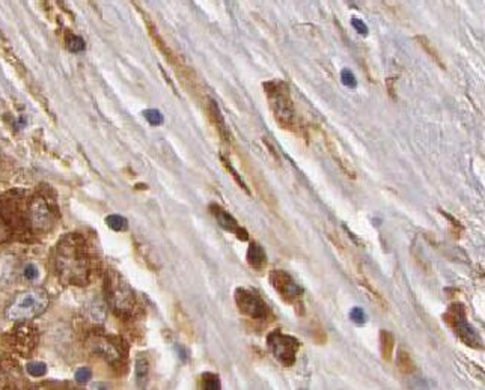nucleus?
Returning a JSON list of instances; mask_svg holds the SVG:
<instances>
[{
	"instance_id": "f03ea898",
	"label": "nucleus",
	"mask_w": 485,
	"mask_h": 390,
	"mask_svg": "<svg viewBox=\"0 0 485 390\" xmlns=\"http://www.w3.org/2000/svg\"><path fill=\"white\" fill-rule=\"evenodd\" d=\"M263 87L267 94V100L276 122L282 128L294 131L297 128V116H296V109H294V103L289 95L288 84L282 80H273V82H265Z\"/></svg>"
},
{
	"instance_id": "f257e3e1",
	"label": "nucleus",
	"mask_w": 485,
	"mask_h": 390,
	"mask_svg": "<svg viewBox=\"0 0 485 390\" xmlns=\"http://www.w3.org/2000/svg\"><path fill=\"white\" fill-rule=\"evenodd\" d=\"M58 276L73 285H86L89 279V256L84 241L77 235L62 238L56 247Z\"/></svg>"
},
{
	"instance_id": "ddd939ff",
	"label": "nucleus",
	"mask_w": 485,
	"mask_h": 390,
	"mask_svg": "<svg viewBox=\"0 0 485 390\" xmlns=\"http://www.w3.org/2000/svg\"><path fill=\"white\" fill-rule=\"evenodd\" d=\"M210 110H211V118H213V122H214V125H216V130L219 131L220 137L223 140L229 142L231 140V133H229V130L226 127V122H224V118H223V115H222V112L219 109V105H217V103L214 100L210 101Z\"/></svg>"
},
{
	"instance_id": "7c9ffc66",
	"label": "nucleus",
	"mask_w": 485,
	"mask_h": 390,
	"mask_svg": "<svg viewBox=\"0 0 485 390\" xmlns=\"http://www.w3.org/2000/svg\"><path fill=\"white\" fill-rule=\"evenodd\" d=\"M91 390H107V387L104 386L102 383H94V384L91 386Z\"/></svg>"
},
{
	"instance_id": "6ab92c4d",
	"label": "nucleus",
	"mask_w": 485,
	"mask_h": 390,
	"mask_svg": "<svg viewBox=\"0 0 485 390\" xmlns=\"http://www.w3.org/2000/svg\"><path fill=\"white\" fill-rule=\"evenodd\" d=\"M89 313H91L92 320L98 321V323H102L104 318H106V309H104V306L97 300L92 301V305L89 306Z\"/></svg>"
},
{
	"instance_id": "423d86ee",
	"label": "nucleus",
	"mask_w": 485,
	"mask_h": 390,
	"mask_svg": "<svg viewBox=\"0 0 485 390\" xmlns=\"http://www.w3.org/2000/svg\"><path fill=\"white\" fill-rule=\"evenodd\" d=\"M235 305L242 315L252 318V320H265L270 313L267 303L253 289H235Z\"/></svg>"
},
{
	"instance_id": "4be33fe9",
	"label": "nucleus",
	"mask_w": 485,
	"mask_h": 390,
	"mask_svg": "<svg viewBox=\"0 0 485 390\" xmlns=\"http://www.w3.org/2000/svg\"><path fill=\"white\" fill-rule=\"evenodd\" d=\"M26 369L32 377H42L47 372V365L44 362H30Z\"/></svg>"
},
{
	"instance_id": "7ed1b4c3",
	"label": "nucleus",
	"mask_w": 485,
	"mask_h": 390,
	"mask_svg": "<svg viewBox=\"0 0 485 390\" xmlns=\"http://www.w3.org/2000/svg\"><path fill=\"white\" fill-rule=\"evenodd\" d=\"M48 308V294L42 289H30L19 294L6 309L12 321H26L44 313Z\"/></svg>"
},
{
	"instance_id": "412c9836",
	"label": "nucleus",
	"mask_w": 485,
	"mask_h": 390,
	"mask_svg": "<svg viewBox=\"0 0 485 390\" xmlns=\"http://www.w3.org/2000/svg\"><path fill=\"white\" fill-rule=\"evenodd\" d=\"M143 116L151 123V125H155V127L162 125L163 121H164L163 115L157 109H146V110H143Z\"/></svg>"
},
{
	"instance_id": "f8f14e48",
	"label": "nucleus",
	"mask_w": 485,
	"mask_h": 390,
	"mask_svg": "<svg viewBox=\"0 0 485 390\" xmlns=\"http://www.w3.org/2000/svg\"><path fill=\"white\" fill-rule=\"evenodd\" d=\"M247 264L250 265L252 268L255 270H263L265 265H267V255L265 250L263 249V246L252 241L249 244V249H247Z\"/></svg>"
},
{
	"instance_id": "4468645a",
	"label": "nucleus",
	"mask_w": 485,
	"mask_h": 390,
	"mask_svg": "<svg viewBox=\"0 0 485 390\" xmlns=\"http://www.w3.org/2000/svg\"><path fill=\"white\" fill-rule=\"evenodd\" d=\"M380 348H381V357L384 360H390L395 351V338L393 334L387 330H381L380 333Z\"/></svg>"
},
{
	"instance_id": "dca6fc26",
	"label": "nucleus",
	"mask_w": 485,
	"mask_h": 390,
	"mask_svg": "<svg viewBox=\"0 0 485 390\" xmlns=\"http://www.w3.org/2000/svg\"><path fill=\"white\" fill-rule=\"evenodd\" d=\"M396 366L401 372H404V374H411L414 370V363L410 357V354L403 348L398 349V352H396Z\"/></svg>"
},
{
	"instance_id": "bb28decb",
	"label": "nucleus",
	"mask_w": 485,
	"mask_h": 390,
	"mask_svg": "<svg viewBox=\"0 0 485 390\" xmlns=\"http://www.w3.org/2000/svg\"><path fill=\"white\" fill-rule=\"evenodd\" d=\"M146 374H148V362L146 359L139 357L136 362V375L137 378H145Z\"/></svg>"
},
{
	"instance_id": "6e6552de",
	"label": "nucleus",
	"mask_w": 485,
	"mask_h": 390,
	"mask_svg": "<svg viewBox=\"0 0 485 390\" xmlns=\"http://www.w3.org/2000/svg\"><path fill=\"white\" fill-rule=\"evenodd\" d=\"M270 283L273 289L283 298L286 303L297 305L302 301L303 289L300 288L299 283L294 280L286 271L283 270H274L270 274Z\"/></svg>"
},
{
	"instance_id": "2eb2a0df",
	"label": "nucleus",
	"mask_w": 485,
	"mask_h": 390,
	"mask_svg": "<svg viewBox=\"0 0 485 390\" xmlns=\"http://www.w3.org/2000/svg\"><path fill=\"white\" fill-rule=\"evenodd\" d=\"M356 276H357L359 285L363 287V288H365V291L369 292L371 298L375 300V303H378V305H381V306H386V301H383V297H381V295L378 294V291L372 287V283H369L368 277H366L365 274H363V271H362V268L359 267V265L356 267Z\"/></svg>"
},
{
	"instance_id": "f3484780",
	"label": "nucleus",
	"mask_w": 485,
	"mask_h": 390,
	"mask_svg": "<svg viewBox=\"0 0 485 390\" xmlns=\"http://www.w3.org/2000/svg\"><path fill=\"white\" fill-rule=\"evenodd\" d=\"M202 387L203 390H222L220 377L213 374V372H205L202 375Z\"/></svg>"
},
{
	"instance_id": "39448f33",
	"label": "nucleus",
	"mask_w": 485,
	"mask_h": 390,
	"mask_svg": "<svg viewBox=\"0 0 485 390\" xmlns=\"http://www.w3.org/2000/svg\"><path fill=\"white\" fill-rule=\"evenodd\" d=\"M443 318H445V321L455 330V334L465 345H470V347H475V348L482 347V341L479 338V334L469 324V321H467L465 309H464L463 305H460V303L452 305Z\"/></svg>"
},
{
	"instance_id": "cd10ccee",
	"label": "nucleus",
	"mask_w": 485,
	"mask_h": 390,
	"mask_svg": "<svg viewBox=\"0 0 485 390\" xmlns=\"http://www.w3.org/2000/svg\"><path fill=\"white\" fill-rule=\"evenodd\" d=\"M351 26H353V29H354L357 33L363 35V37H366V35L369 33V29H368V26L365 24V21L360 20V19H356V17H353V19H351Z\"/></svg>"
},
{
	"instance_id": "0eeeda50",
	"label": "nucleus",
	"mask_w": 485,
	"mask_h": 390,
	"mask_svg": "<svg viewBox=\"0 0 485 390\" xmlns=\"http://www.w3.org/2000/svg\"><path fill=\"white\" fill-rule=\"evenodd\" d=\"M107 297L113 309H116L119 313L130 312L134 306V295L131 288L125 280L121 279L116 273H112L107 280Z\"/></svg>"
},
{
	"instance_id": "5701e85b",
	"label": "nucleus",
	"mask_w": 485,
	"mask_h": 390,
	"mask_svg": "<svg viewBox=\"0 0 485 390\" xmlns=\"http://www.w3.org/2000/svg\"><path fill=\"white\" fill-rule=\"evenodd\" d=\"M341 82L344 83V86L350 87V89H354V87H357V79L353 74V71L348 69V68H345V69L341 71Z\"/></svg>"
},
{
	"instance_id": "9d476101",
	"label": "nucleus",
	"mask_w": 485,
	"mask_h": 390,
	"mask_svg": "<svg viewBox=\"0 0 485 390\" xmlns=\"http://www.w3.org/2000/svg\"><path fill=\"white\" fill-rule=\"evenodd\" d=\"M29 214H30V220L33 223V226L37 229L45 230L51 226L53 223V214L47 205V202L41 198H35L30 204L29 208Z\"/></svg>"
},
{
	"instance_id": "c756f323",
	"label": "nucleus",
	"mask_w": 485,
	"mask_h": 390,
	"mask_svg": "<svg viewBox=\"0 0 485 390\" xmlns=\"http://www.w3.org/2000/svg\"><path fill=\"white\" fill-rule=\"evenodd\" d=\"M264 144H265V145H267V146H268V149H270V151H271V154H273V157H274V158H277V160H279V157H277V151H274V148H273V145H271V144H270V142H268V140H267V139H264Z\"/></svg>"
},
{
	"instance_id": "1a4fd4ad",
	"label": "nucleus",
	"mask_w": 485,
	"mask_h": 390,
	"mask_svg": "<svg viewBox=\"0 0 485 390\" xmlns=\"http://www.w3.org/2000/svg\"><path fill=\"white\" fill-rule=\"evenodd\" d=\"M210 209H211V214L214 216V219L217 220V223H219L224 230H228V232L235 234L237 238L241 240V241L249 240L247 230H246L244 227H241L240 223L234 219V216L229 214V212H228L226 209H223L222 206H219V205H216V204H213V205L210 206Z\"/></svg>"
},
{
	"instance_id": "9b49d317",
	"label": "nucleus",
	"mask_w": 485,
	"mask_h": 390,
	"mask_svg": "<svg viewBox=\"0 0 485 390\" xmlns=\"http://www.w3.org/2000/svg\"><path fill=\"white\" fill-rule=\"evenodd\" d=\"M89 345L94 349V352L100 354L101 357H104L109 362L118 360L121 357V351L118 349V347L113 342H110L107 338H102V336H94Z\"/></svg>"
},
{
	"instance_id": "a211bd4d",
	"label": "nucleus",
	"mask_w": 485,
	"mask_h": 390,
	"mask_svg": "<svg viewBox=\"0 0 485 390\" xmlns=\"http://www.w3.org/2000/svg\"><path fill=\"white\" fill-rule=\"evenodd\" d=\"M222 162H223V164H224V167H226V170L231 173V176H232V178H234V181L242 188V190H244L247 194H250V190H249V187L246 185V183L244 181H242V178H241V175L235 170V167L232 166V163L228 160V158L226 157H224V155H222Z\"/></svg>"
},
{
	"instance_id": "a878e982",
	"label": "nucleus",
	"mask_w": 485,
	"mask_h": 390,
	"mask_svg": "<svg viewBox=\"0 0 485 390\" xmlns=\"http://www.w3.org/2000/svg\"><path fill=\"white\" fill-rule=\"evenodd\" d=\"M38 267H37V265H35V264H32V262H29V264H26L24 265V268H23V276H24V279H27V280H35V279H38Z\"/></svg>"
},
{
	"instance_id": "393cba45",
	"label": "nucleus",
	"mask_w": 485,
	"mask_h": 390,
	"mask_svg": "<svg viewBox=\"0 0 485 390\" xmlns=\"http://www.w3.org/2000/svg\"><path fill=\"white\" fill-rule=\"evenodd\" d=\"M350 320L357 326H363L366 323V313L362 308H353L350 310Z\"/></svg>"
},
{
	"instance_id": "c85d7f7f",
	"label": "nucleus",
	"mask_w": 485,
	"mask_h": 390,
	"mask_svg": "<svg viewBox=\"0 0 485 390\" xmlns=\"http://www.w3.org/2000/svg\"><path fill=\"white\" fill-rule=\"evenodd\" d=\"M76 380L79 381V383H88L89 380H91V377H92V372H91V369L89 368H80L77 372H76Z\"/></svg>"
},
{
	"instance_id": "b1692460",
	"label": "nucleus",
	"mask_w": 485,
	"mask_h": 390,
	"mask_svg": "<svg viewBox=\"0 0 485 390\" xmlns=\"http://www.w3.org/2000/svg\"><path fill=\"white\" fill-rule=\"evenodd\" d=\"M66 47L69 51L73 53H80L84 48V41L80 37H76V35H71V37L66 38Z\"/></svg>"
},
{
	"instance_id": "20e7f679",
	"label": "nucleus",
	"mask_w": 485,
	"mask_h": 390,
	"mask_svg": "<svg viewBox=\"0 0 485 390\" xmlns=\"http://www.w3.org/2000/svg\"><path fill=\"white\" fill-rule=\"evenodd\" d=\"M267 347L277 362L289 368L296 363L300 344L294 336L285 334L281 330H274L267 336Z\"/></svg>"
},
{
	"instance_id": "aec40b11",
	"label": "nucleus",
	"mask_w": 485,
	"mask_h": 390,
	"mask_svg": "<svg viewBox=\"0 0 485 390\" xmlns=\"http://www.w3.org/2000/svg\"><path fill=\"white\" fill-rule=\"evenodd\" d=\"M106 223L109 225V227H112L113 230H125L127 229V220L119 216V214H112L106 219Z\"/></svg>"
}]
</instances>
